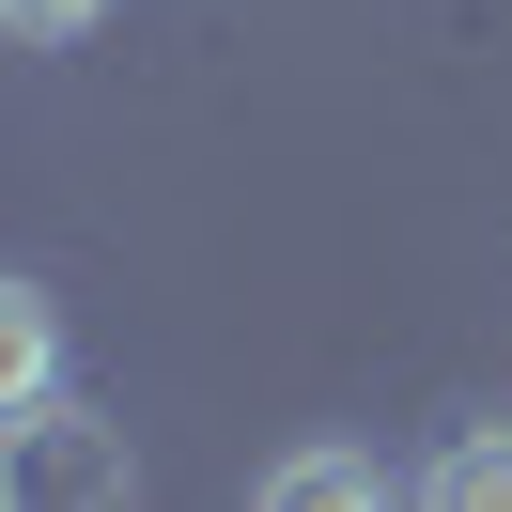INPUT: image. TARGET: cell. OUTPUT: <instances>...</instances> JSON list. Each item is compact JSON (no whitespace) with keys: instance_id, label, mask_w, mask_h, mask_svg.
<instances>
[{"instance_id":"6da1fadb","label":"cell","mask_w":512,"mask_h":512,"mask_svg":"<svg viewBox=\"0 0 512 512\" xmlns=\"http://www.w3.org/2000/svg\"><path fill=\"white\" fill-rule=\"evenodd\" d=\"M0 481L16 497H125V450L94 435V419L47 388V404H16V450H0Z\"/></svg>"},{"instance_id":"7a4b0ae2","label":"cell","mask_w":512,"mask_h":512,"mask_svg":"<svg viewBox=\"0 0 512 512\" xmlns=\"http://www.w3.org/2000/svg\"><path fill=\"white\" fill-rule=\"evenodd\" d=\"M264 497H280V512H326V497H388V466H373V450H295V466H264Z\"/></svg>"},{"instance_id":"3957f363","label":"cell","mask_w":512,"mask_h":512,"mask_svg":"<svg viewBox=\"0 0 512 512\" xmlns=\"http://www.w3.org/2000/svg\"><path fill=\"white\" fill-rule=\"evenodd\" d=\"M435 497L450 512H512V435H450L435 450Z\"/></svg>"},{"instance_id":"277c9868","label":"cell","mask_w":512,"mask_h":512,"mask_svg":"<svg viewBox=\"0 0 512 512\" xmlns=\"http://www.w3.org/2000/svg\"><path fill=\"white\" fill-rule=\"evenodd\" d=\"M47 295H0V404H47Z\"/></svg>"},{"instance_id":"5b68a950","label":"cell","mask_w":512,"mask_h":512,"mask_svg":"<svg viewBox=\"0 0 512 512\" xmlns=\"http://www.w3.org/2000/svg\"><path fill=\"white\" fill-rule=\"evenodd\" d=\"M0 16H16V47H78V32L109 16V0H0Z\"/></svg>"}]
</instances>
